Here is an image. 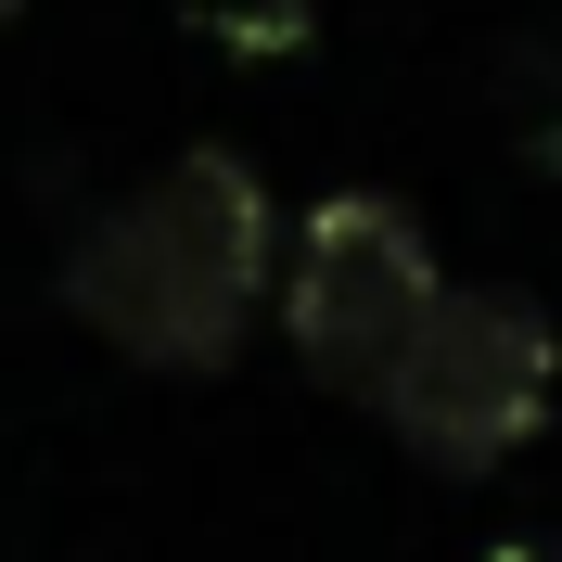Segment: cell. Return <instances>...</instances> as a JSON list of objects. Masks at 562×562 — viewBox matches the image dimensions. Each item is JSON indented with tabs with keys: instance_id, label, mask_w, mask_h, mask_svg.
Returning <instances> with one entry per match:
<instances>
[{
	"instance_id": "3957f363",
	"label": "cell",
	"mask_w": 562,
	"mask_h": 562,
	"mask_svg": "<svg viewBox=\"0 0 562 562\" xmlns=\"http://www.w3.org/2000/svg\"><path fill=\"white\" fill-rule=\"evenodd\" d=\"M448 269H435V231H422L396 192H319L281 244V346L307 358V384L333 396H384V371L409 358V333L435 319Z\"/></svg>"
},
{
	"instance_id": "277c9868",
	"label": "cell",
	"mask_w": 562,
	"mask_h": 562,
	"mask_svg": "<svg viewBox=\"0 0 562 562\" xmlns=\"http://www.w3.org/2000/svg\"><path fill=\"white\" fill-rule=\"evenodd\" d=\"M13 13H26V0H0V38H13Z\"/></svg>"
},
{
	"instance_id": "6da1fadb",
	"label": "cell",
	"mask_w": 562,
	"mask_h": 562,
	"mask_svg": "<svg viewBox=\"0 0 562 562\" xmlns=\"http://www.w3.org/2000/svg\"><path fill=\"white\" fill-rule=\"evenodd\" d=\"M281 281V205L231 140H192L65 244V307L140 371H231Z\"/></svg>"
},
{
	"instance_id": "5b68a950",
	"label": "cell",
	"mask_w": 562,
	"mask_h": 562,
	"mask_svg": "<svg viewBox=\"0 0 562 562\" xmlns=\"http://www.w3.org/2000/svg\"><path fill=\"white\" fill-rule=\"evenodd\" d=\"M550 562H562V550H550Z\"/></svg>"
},
{
	"instance_id": "7a4b0ae2",
	"label": "cell",
	"mask_w": 562,
	"mask_h": 562,
	"mask_svg": "<svg viewBox=\"0 0 562 562\" xmlns=\"http://www.w3.org/2000/svg\"><path fill=\"white\" fill-rule=\"evenodd\" d=\"M550 384H562V333L537 294L512 281H448L435 319L409 333V358L384 371L371 409L396 422V448L435 460V473H498V460L537 448V422H550Z\"/></svg>"
}]
</instances>
